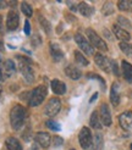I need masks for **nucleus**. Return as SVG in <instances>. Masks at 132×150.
I'll return each instance as SVG.
<instances>
[{"mask_svg": "<svg viewBox=\"0 0 132 150\" xmlns=\"http://www.w3.org/2000/svg\"><path fill=\"white\" fill-rule=\"evenodd\" d=\"M25 118H26V110L23 106L16 105V106L12 108L10 112V121H11V127L13 129H20L25 122Z\"/></svg>", "mask_w": 132, "mask_h": 150, "instance_id": "nucleus-1", "label": "nucleus"}, {"mask_svg": "<svg viewBox=\"0 0 132 150\" xmlns=\"http://www.w3.org/2000/svg\"><path fill=\"white\" fill-rule=\"evenodd\" d=\"M18 66H20V71L22 73V76L26 79V82L28 83H32L34 81V72L31 67V61L26 57H22V56H18Z\"/></svg>", "mask_w": 132, "mask_h": 150, "instance_id": "nucleus-2", "label": "nucleus"}, {"mask_svg": "<svg viewBox=\"0 0 132 150\" xmlns=\"http://www.w3.org/2000/svg\"><path fill=\"white\" fill-rule=\"evenodd\" d=\"M47 95V87L45 86H39L37 87L34 91L31 93V98H29V105L31 106H38L43 103Z\"/></svg>", "mask_w": 132, "mask_h": 150, "instance_id": "nucleus-3", "label": "nucleus"}, {"mask_svg": "<svg viewBox=\"0 0 132 150\" xmlns=\"http://www.w3.org/2000/svg\"><path fill=\"white\" fill-rule=\"evenodd\" d=\"M87 37H88V39H89L91 45L93 48H97V49H99L101 51H106L108 50V47H106L105 42L100 37L93 31V29H91V28L87 29Z\"/></svg>", "mask_w": 132, "mask_h": 150, "instance_id": "nucleus-4", "label": "nucleus"}, {"mask_svg": "<svg viewBox=\"0 0 132 150\" xmlns=\"http://www.w3.org/2000/svg\"><path fill=\"white\" fill-rule=\"evenodd\" d=\"M78 139H79V144L82 146V149H89L92 145V142H93V137H92V133H91L89 128L83 127L79 132Z\"/></svg>", "mask_w": 132, "mask_h": 150, "instance_id": "nucleus-5", "label": "nucleus"}, {"mask_svg": "<svg viewBox=\"0 0 132 150\" xmlns=\"http://www.w3.org/2000/svg\"><path fill=\"white\" fill-rule=\"evenodd\" d=\"M60 109H61V101L57 98H51L45 106V115L49 117H53L59 114Z\"/></svg>", "mask_w": 132, "mask_h": 150, "instance_id": "nucleus-6", "label": "nucleus"}, {"mask_svg": "<svg viewBox=\"0 0 132 150\" xmlns=\"http://www.w3.org/2000/svg\"><path fill=\"white\" fill-rule=\"evenodd\" d=\"M75 40L77 43V45L79 47V49L83 50L87 55H93L94 54V48L91 45V43L88 42L84 37H82L81 34H76L75 35Z\"/></svg>", "mask_w": 132, "mask_h": 150, "instance_id": "nucleus-7", "label": "nucleus"}, {"mask_svg": "<svg viewBox=\"0 0 132 150\" xmlns=\"http://www.w3.org/2000/svg\"><path fill=\"white\" fill-rule=\"evenodd\" d=\"M18 15L16 11H9L7 13V20H6V27L9 31H15L17 27H18Z\"/></svg>", "mask_w": 132, "mask_h": 150, "instance_id": "nucleus-8", "label": "nucleus"}, {"mask_svg": "<svg viewBox=\"0 0 132 150\" xmlns=\"http://www.w3.org/2000/svg\"><path fill=\"white\" fill-rule=\"evenodd\" d=\"M119 122H120V126L122 127L123 129H131L132 128V112L131 111H127V112H123L119 116Z\"/></svg>", "mask_w": 132, "mask_h": 150, "instance_id": "nucleus-9", "label": "nucleus"}, {"mask_svg": "<svg viewBox=\"0 0 132 150\" xmlns=\"http://www.w3.org/2000/svg\"><path fill=\"white\" fill-rule=\"evenodd\" d=\"M94 61H95V64H97L101 70H104L105 72H110L111 61H109L105 56H103L101 54H95L94 55Z\"/></svg>", "mask_w": 132, "mask_h": 150, "instance_id": "nucleus-10", "label": "nucleus"}, {"mask_svg": "<svg viewBox=\"0 0 132 150\" xmlns=\"http://www.w3.org/2000/svg\"><path fill=\"white\" fill-rule=\"evenodd\" d=\"M100 120L104 126L111 125V115H110V110L106 104H101L100 106Z\"/></svg>", "mask_w": 132, "mask_h": 150, "instance_id": "nucleus-11", "label": "nucleus"}, {"mask_svg": "<svg viewBox=\"0 0 132 150\" xmlns=\"http://www.w3.org/2000/svg\"><path fill=\"white\" fill-rule=\"evenodd\" d=\"M35 142L42 148H48L50 145V136L45 132H38L35 134Z\"/></svg>", "mask_w": 132, "mask_h": 150, "instance_id": "nucleus-12", "label": "nucleus"}, {"mask_svg": "<svg viewBox=\"0 0 132 150\" xmlns=\"http://www.w3.org/2000/svg\"><path fill=\"white\" fill-rule=\"evenodd\" d=\"M113 31H114V33H115V35L117 37V38L121 39L122 42H128L130 38H131L130 33L126 31V29L121 28L120 26H114L113 27Z\"/></svg>", "mask_w": 132, "mask_h": 150, "instance_id": "nucleus-13", "label": "nucleus"}, {"mask_svg": "<svg viewBox=\"0 0 132 150\" xmlns=\"http://www.w3.org/2000/svg\"><path fill=\"white\" fill-rule=\"evenodd\" d=\"M65 73L71 78V79H79L81 76H82V72H81L79 69H77L76 66L73 65H69L65 69Z\"/></svg>", "mask_w": 132, "mask_h": 150, "instance_id": "nucleus-14", "label": "nucleus"}, {"mask_svg": "<svg viewBox=\"0 0 132 150\" xmlns=\"http://www.w3.org/2000/svg\"><path fill=\"white\" fill-rule=\"evenodd\" d=\"M121 69H122V74H123L125 79L130 82V83H132V65L127 61H122Z\"/></svg>", "mask_w": 132, "mask_h": 150, "instance_id": "nucleus-15", "label": "nucleus"}, {"mask_svg": "<svg viewBox=\"0 0 132 150\" xmlns=\"http://www.w3.org/2000/svg\"><path fill=\"white\" fill-rule=\"evenodd\" d=\"M110 101L114 106H117L120 103V95H119V84L113 83L111 87V92H110Z\"/></svg>", "mask_w": 132, "mask_h": 150, "instance_id": "nucleus-16", "label": "nucleus"}, {"mask_svg": "<svg viewBox=\"0 0 132 150\" xmlns=\"http://www.w3.org/2000/svg\"><path fill=\"white\" fill-rule=\"evenodd\" d=\"M51 89H53V92L55 94L61 95L66 92V86H65V83H62L61 81L54 79V81H51Z\"/></svg>", "mask_w": 132, "mask_h": 150, "instance_id": "nucleus-17", "label": "nucleus"}, {"mask_svg": "<svg viewBox=\"0 0 132 150\" xmlns=\"http://www.w3.org/2000/svg\"><path fill=\"white\" fill-rule=\"evenodd\" d=\"M3 69H4L6 77H11L12 74H15V72H16V66H15L12 60H6V61L4 62Z\"/></svg>", "mask_w": 132, "mask_h": 150, "instance_id": "nucleus-18", "label": "nucleus"}, {"mask_svg": "<svg viewBox=\"0 0 132 150\" xmlns=\"http://www.w3.org/2000/svg\"><path fill=\"white\" fill-rule=\"evenodd\" d=\"M50 54L55 61H60V60L64 57V52L60 48H59L57 44H50Z\"/></svg>", "mask_w": 132, "mask_h": 150, "instance_id": "nucleus-19", "label": "nucleus"}, {"mask_svg": "<svg viewBox=\"0 0 132 150\" xmlns=\"http://www.w3.org/2000/svg\"><path fill=\"white\" fill-rule=\"evenodd\" d=\"M5 144H6V148L9 149V150H22L21 143H20V142L16 138H13V137L7 138L6 142H5Z\"/></svg>", "mask_w": 132, "mask_h": 150, "instance_id": "nucleus-20", "label": "nucleus"}, {"mask_svg": "<svg viewBox=\"0 0 132 150\" xmlns=\"http://www.w3.org/2000/svg\"><path fill=\"white\" fill-rule=\"evenodd\" d=\"M78 10H79V12L83 15L84 17H89V16H92V13L94 12V9L92 6H89L87 3H79V5H78Z\"/></svg>", "mask_w": 132, "mask_h": 150, "instance_id": "nucleus-21", "label": "nucleus"}, {"mask_svg": "<svg viewBox=\"0 0 132 150\" xmlns=\"http://www.w3.org/2000/svg\"><path fill=\"white\" fill-rule=\"evenodd\" d=\"M103 148V137L101 134H95L94 136V140L92 142L91 145V150H101Z\"/></svg>", "mask_w": 132, "mask_h": 150, "instance_id": "nucleus-22", "label": "nucleus"}, {"mask_svg": "<svg viewBox=\"0 0 132 150\" xmlns=\"http://www.w3.org/2000/svg\"><path fill=\"white\" fill-rule=\"evenodd\" d=\"M91 126L93 128H97V129H100L101 128V122L99 121V116H98V112L94 111L92 116H91Z\"/></svg>", "mask_w": 132, "mask_h": 150, "instance_id": "nucleus-23", "label": "nucleus"}, {"mask_svg": "<svg viewBox=\"0 0 132 150\" xmlns=\"http://www.w3.org/2000/svg\"><path fill=\"white\" fill-rule=\"evenodd\" d=\"M117 6L121 11H132V0H121L117 3Z\"/></svg>", "mask_w": 132, "mask_h": 150, "instance_id": "nucleus-24", "label": "nucleus"}, {"mask_svg": "<svg viewBox=\"0 0 132 150\" xmlns=\"http://www.w3.org/2000/svg\"><path fill=\"white\" fill-rule=\"evenodd\" d=\"M75 60L77 61V64H79V65H82V66H88V64H89V61L84 57V55L83 54H81L79 51H75Z\"/></svg>", "mask_w": 132, "mask_h": 150, "instance_id": "nucleus-25", "label": "nucleus"}, {"mask_svg": "<svg viewBox=\"0 0 132 150\" xmlns=\"http://www.w3.org/2000/svg\"><path fill=\"white\" fill-rule=\"evenodd\" d=\"M119 47L121 51L125 52L126 55H132V44H128L127 42H121Z\"/></svg>", "mask_w": 132, "mask_h": 150, "instance_id": "nucleus-26", "label": "nucleus"}, {"mask_svg": "<svg viewBox=\"0 0 132 150\" xmlns=\"http://www.w3.org/2000/svg\"><path fill=\"white\" fill-rule=\"evenodd\" d=\"M21 10H22V12H23L27 17H31V16H32V13H33L32 7L29 6L27 3H25V1L21 4Z\"/></svg>", "mask_w": 132, "mask_h": 150, "instance_id": "nucleus-27", "label": "nucleus"}, {"mask_svg": "<svg viewBox=\"0 0 132 150\" xmlns=\"http://www.w3.org/2000/svg\"><path fill=\"white\" fill-rule=\"evenodd\" d=\"M117 22H119L120 25H122L123 27H127V28H132V25H131V22L127 20V18H125L122 16H119L117 17Z\"/></svg>", "mask_w": 132, "mask_h": 150, "instance_id": "nucleus-28", "label": "nucleus"}, {"mask_svg": "<svg viewBox=\"0 0 132 150\" xmlns=\"http://www.w3.org/2000/svg\"><path fill=\"white\" fill-rule=\"evenodd\" d=\"M114 9H113V4L111 3H106L104 6H103V13L104 15H110L113 13Z\"/></svg>", "mask_w": 132, "mask_h": 150, "instance_id": "nucleus-29", "label": "nucleus"}, {"mask_svg": "<svg viewBox=\"0 0 132 150\" xmlns=\"http://www.w3.org/2000/svg\"><path fill=\"white\" fill-rule=\"evenodd\" d=\"M47 127L53 131H60V126H59L55 121H51V120H49V121H47Z\"/></svg>", "mask_w": 132, "mask_h": 150, "instance_id": "nucleus-30", "label": "nucleus"}, {"mask_svg": "<svg viewBox=\"0 0 132 150\" xmlns=\"http://www.w3.org/2000/svg\"><path fill=\"white\" fill-rule=\"evenodd\" d=\"M40 23L43 25V28L47 31V33H50V25L48 23V22L44 20V18H40Z\"/></svg>", "mask_w": 132, "mask_h": 150, "instance_id": "nucleus-31", "label": "nucleus"}, {"mask_svg": "<svg viewBox=\"0 0 132 150\" xmlns=\"http://www.w3.org/2000/svg\"><path fill=\"white\" fill-rule=\"evenodd\" d=\"M62 143H64V139L62 138H60V137H55L54 138V145L55 146H61Z\"/></svg>", "mask_w": 132, "mask_h": 150, "instance_id": "nucleus-32", "label": "nucleus"}, {"mask_svg": "<svg viewBox=\"0 0 132 150\" xmlns=\"http://www.w3.org/2000/svg\"><path fill=\"white\" fill-rule=\"evenodd\" d=\"M25 33H26L27 35L31 33V28H29V22H28V21L25 22Z\"/></svg>", "mask_w": 132, "mask_h": 150, "instance_id": "nucleus-33", "label": "nucleus"}, {"mask_svg": "<svg viewBox=\"0 0 132 150\" xmlns=\"http://www.w3.org/2000/svg\"><path fill=\"white\" fill-rule=\"evenodd\" d=\"M111 69H113L115 74H119V70H117V65H116L115 61H111Z\"/></svg>", "mask_w": 132, "mask_h": 150, "instance_id": "nucleus-34", "label": "nucleus"}, {"mask_svg": "<svg viewBox=\"0 0 132 150\" xmlns=\"http://www.w3.org/2000/svg\"><path fill=\"white\" fill-rule=\"evenodd\" d=\"M67 5L70 6L71 11H76V10H77V6H76V4H73V3H71V1H67Z\"/></svg>", "mask_w": 132, "mask_h": 150, "instance_id": "nucleus-35", "label": "nucleus"}, {"mask_svg": "<svg viewBox=\"0 0 132 150\" xmlns=\"http://www.w3.org/2000/svg\"><path fill=\"white\" fill-rule=\"evenodd\" d=\"M3 50H4V43L1 39H0V51H3Z\"/></svg>", "mask_w": 132, "mask_h": 150, "instance_id": "nucleus-36", "label": "nucleus"}, {"mask_svg": "<svg viewBox=\"0 0 132 150\" xmlns=\"http://www.w3.org/2000/svg\"><path fill=\"white\" fill-rule=\"evenodd\" d=\"M5 5H6V3H5V1H0V9H4Z\"/></svg>", "mask_w": 132, "mask_h": 150, "instance_id": "nucleus-37", "label": "nucleus"}, {"mask_svg": "<svg viewBox=\"0 0 132 150\" xmlns=\"http://www.w3.org/2000/svg\"><path fill=\"white\" fill-rule=\"evenodd\" d=\"M4 79V76H3V72H1V65H0V81Z\"/></svg>", "mask_w": 132, "mask_h": 150, "instance_id": "nucleus-38", "label": "nucleus"}, {"mask_svg": "<svg viewBox=\"0 0 132 150\" xmlns=\"http://www.w3.org/2000/svg\"><path fill=\"white\" fill-rule=\"evenodd\" d=\"M1 28H3V18L0 16V32H1Z\"/></svg>", "mask_w": 132, "mask_h": 150, "instance_id": "nucleus-39", "label": "nucleus"}, {"mask_svg": "<svg viewBox=\"0 0 132 150\" xmlns=\"http://www.w3.org/2000/svg\"><path fill=\"white\" fill-rule=\"evenodd\" d=\"M1 92H3V88H1V86H0V94H1Z\"/></svg>", "mask_w": 132, "mask_h": 150, "instance_id": "nucleus-40", "label": "nucleus"}, {"mask_svg": "<svg viewBox=\"0 0 132 150\" xmlns=\"http://www.w3.org/2000/svg\"><path fill=\"white\" fill-rule=\"evenodd\" d=\"M29 150H37V149H35V146H33L32 149H29Z\"/></svg>", "mask_w": 132, "mask_h": 150, "instance_id": "nucleus-41", "label": "nucleus"}, {"mask_svg": "<svg viewBox=\"0 0 132 150\" xmlns=\"http://www.w3.org/2000/svg\"><path fill=\"white\" fill-rule=\"evenodd\" d=\"M71 150H75V149H71Z\"/></svg>", "mask_w": 132, "mask_h": 150, "instance_id": "nucleus-42", "label": "nucleus"}]
</instances>
